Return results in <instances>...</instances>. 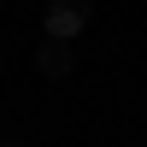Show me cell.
<instances>
[{
	"instance_id": "6da1fadb",
	"label": "cell",
	"mask_w": 147,
	"mask_h": 147,
	"mask_svg": "<svg viewBox=\"0 0 147 147\" xmlns=\"http://www.w3.org/2000/svg\"><path fill=\"white\" fill-rule=\"evenodd\" d=\"M88 0H47V12H41V30H47V41H77L82 30H88Z\"/></svg>"
},
{
	"instance_id": "7a4b0ae2",
	"label": "cell",
	"mask_w": 147,
	"mask_h": 147,
	"mask_svg": "<svg viewBox=\"0 0 147 147\" xmlns=\"http://www.w3.org/2000/svg\"><path fill=\"white\" fill-rule=\"evenodd\" d=\"M35 71H41V77H71V71H77L71 41H41L35 47Z\"/></svg>"
},
{
	"instance_id": "3957f363",
	"label": "cell",
	"mask_w": 147,
	"mask_h": 147,
	"mask_svg": "<svg viewBox=\"0 0 147 147\" xmlns=\"http://www.w3.org/2000/svg\"><path fill=\"white\" fill-rule=\"evenodd\" d=\"M0 147H24V141H0Z\"/></svg>"
}]
</instances>
